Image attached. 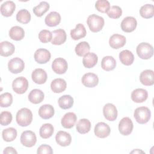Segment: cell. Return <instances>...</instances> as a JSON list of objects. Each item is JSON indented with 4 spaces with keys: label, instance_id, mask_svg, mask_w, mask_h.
<instances>
[{
    "label": "cell",
    "instance_id": "obj_39",
    "mask_svg": "<svg viewBox=\"0 0 154 154\" xmlns=\"http://www.w3.org/2000/svg\"><path fill=\"white\" fill-rule=\"evenodd\" d=\"M16 20L19 22L26 24L31 20V14L26 9H22L19 10L16 14Z\"/></svg>",
    "mask_w": 154,
    "mask_h": 154
},
{
    "label": "cell",
    "instance_id": "obj_45",
    "mask_svg": "<svg viewBox=\"0 0 154 154\" xmlns=\"http://www.w3.org/2000/svg\"><path fill=\"white\" fill-rule=\"evenodd\" d=\"M12 120V114L8 111H2L1 113L0 123L2 126H7L9 125Z\"/></svg>",
    "mask_w": 154,
    "mask_h": 154
},
{
    "label": "cell",
    "instance_id": "obj_2",
    "mask_svg": "<svg viewBox=\"0 0 154 154\" xmlns=\"http://www.w3.org/2000/svg\"><path fill=\"white\" fill-rule=\"evenodd\" d=\"M87 23L90 31L94 32H97L102 29L105 22L102 17L93 14L88 17Z\"/></svg>",
    "mask_w": 154,
    "mask_h": 154
},
{
    "label": "cell",
    "instance_id": "obj_47",
    "mask_svg": "<svg viewBox=\"0 0 154 154\" xmlns=\"http://www.w3.org/2000/svg\"><path fill=\"white\" fill-rule=\"evenodd\" d=\"M4 154H9V153H17V151L12 147H7L3 151Z\"/></svg>",
    "mask_w": 154,
    "mask_h": 154
},
{
    "label": "cell",
    "instance_id": "obj_35",
    "mask_svg": "<svg viewBox=\"0 0 154 154\" xmlns=\"http://www.w3.org/2000/svg\"><path fill=\"white\" fill-rule=\"evenodd\" d=\"M54 131V128L51 123H45L40 128V135L42 138L46 139L50 138Z\"/></svg>",
    "mask_w": 154,
    "mask_h": 154
},
{
    "label": "cell",
    "instance_id": "obj_41",
    "mask_svg": "<svg viewBox=\"0 0 154 154\" xmlns=\"http://www.w3.org/2000/svg\"><path fill=\"white\" fill-rule=\"evenodd\" d=\"M13 102V96L10 93H4L0 95V105L2 108L10 106Z\"/></svg>",
    "mask_w": 154,
    "mask_h": 154
},
{
    "label": "cell",
    "instance_id": "obj_32",
    "mask_svg": "<svg viewBox=\"0 0 154 154\" xmlns=\"http://www.w3.org/2000/svg\"><path fill=\"white\" fill-rule=\"evenodd\" d=\"M116 66V61L111 56L104 57L101 61V67L105 71L112 70Z\"/></svg>",
    "mask_w": 154,
    "mask_h": 154
},
{
    "label": "cell",
    "instance_id": "obj_27",
    "mask_svg": "<svg viewBox=\"0 0 154 154\" xmlns=\"http://www.w3.org/2000/svg\"><path fill=\"white\" fill-rule=\"evenodd\" d=\"M15 50L14 46L7 41L2 42L0 43V54L2 57H8L11 55Z\"/></svg>",
    "mask_w": 154,
    "mask_h": 154
},
{
    "label": "cell",
    "instance_id": "obj_23",
    "mask_svg": "<svg viewBox=\"0 0 154 154\" xmlns=\"http://www.w3.org/2000/svg\"><path fill=\"white\" fill-rule=\"evenodd\" d=\"M55 111L53 106L50 104H45L38 109V115L43 119H49L53 117Z\"/></svg>",
    "mask_w": 154,
    "mask_h": 154
},
{
    "label": "cell",
    "instance_id": "obj_12",
    "mask_svg": "<svg viewBox=\"0 0 154 154\" xmlns=\"http://www.w3.org/2000/svg\"><path fill=\"white\" fill-rule=\"evenodd\" d=\"M94 132L97 137L104 138L109 135L111 129L109 125H108L106 123L104 122H99L96 125Z\"/></svg>",
    "mask_w": 154,
    "mask_h": 154
},
{
    "label": "cell",
    "instance_id": "obj_8",
    "mask_svg": "<svg viewBox=\"0 0 154 154\" xmlns=\"http://www.w3.org/2000/svg\"><path fill=\"white\" fill-rule=\"evenodd\" d=\"M133 123L131 119L128 117H123L119 123L120 133L123 135H129L133 130Z\"/></svg>",
    "mask_w": 154,
    "mask_h": 154
},
{
    "label": "cell",
    "instance_id": "obj_17",
    "mask_svg": "<svg viewBox=\"0 0 154 154\" xmlns=\"http://www.w3.org/2000/svg\"><path fill=\"white\" fill-rule=\"evenodd\" d=\"M126 40L124 35L114 34L111 36L109 40V46L113 49H119L122 48L126 43Z\"/></svg>",
    "mask_w": 154,
    "mask_h": 154
},
{
    "label": "cell",
    "instance_id": "obj_22",
    "mask_svg": "<svg viewBox=\"0 0 154 154\" xmlns=\"http://www.w3.org/2000/svg\"><path fill=\"white\" fill-rule=\"evenodd\" d=\"M16 8V5L12 1H7L4 2L1 5V13L5 17L11 16L14 13Z\"/></svg>",
    "mask_w": 154,
    "mask_h": 154
},
{
    "label": "cell",
    "instance_id": "obj_7",
    "mask_svg": "<svg viewBox=\"0 0 154 154\" xmlns=\"http://www.w3.org/2000/svg\"><path fill=\"white\" fill-rule=\"evenodd\" d=\"M8 70L12 73H19L23 71L25 67L23 61L18 57H15L11 59L8 63Z\"/></svg>",
    "mask_w": 154,
    "mask_h": 154
},
{
    "label": "cell",
    "instance_id": "obj_43",
    "mask_svg": "<svg viewBox=\"0 0 154 154\" xmlns=\"http://www.w3.org/2000/svg\"><path fill=\"white\" fill-rule=\"evenodd\" d=\"M95 7L101 13H106L110 8V4L107 0H98L95 3Z\"/></svg>",
    "mask_w": 154,
    "mask_h": 154
},
{
    "label": "cell",
    "instance_id": "obj_31",
    "mask_svg": "<svg viewBox=\"0 0 154 154\" xmlns=\"http://www.w3.org/2000/svg\"><path fill=\"white\" fill-rule=\"evenodd\" d=\"M119 59L123 64L130 66L134 62V56L130 51L123 50L119 54Z\"/></svg>",
    "mask_w": 154,
    "mask_h": 154
},
{
    "label": "cell",
    "instance_id": "obj_30",
    "mask_svg": "<svg viewBox=\"0 0 154 154\" xmlns=\"http://www.w3.org/2000/svg\"><path fill=\"white\" fill-rule=\"evenodd\" d=\"M10 37L14 40H21L25 36V31L23 29L19 26H14L11 28L9 31Z\"/></svg>",
    "mask_w": 154,
    "mask_h": 154
},
{
    "label": "cell",
    "instance_id": "obj_4",
    "mask_svg": "<svg viewBox=\"0 0 154 154\" xmlns=\"http://www.w3.org/2000/svg\"><path fill=\"white\" fill-rule=\"evenodd\" d=\"M137 54L141 59H149L153 55V46L146 42L141 43L137 47Z\"/></svg>",
    "mask_w": 154,
    "mask_h": 154
},
{
    "label": "cell",
    "instance_id": "obj_36",
    "mask_svg": "<svg viewBox=\"0 0 154 154\" xmlns=\"http://www.w3.org/2000/svg\"><path fill=\"white\" fill-rule=\"evenodd\" d=\"M140 14L141 17L145 19H149L154 15V7L152 4H147L143 5L140 10Z\"/></svg>",
    "mask_w": 154,
    "mask_h": 154
},
{
    "label": "cell",
    "instance_id": "obj_44",
    "mask_svg": "<svg viewBox=\"0 0 154 154\" xmlns=\"http://www.w3.org/2000/svg\"><path fill=\"white\" fill-rule=\"evenodd\" d=\"M38 38L40 41L43 43L49 42L52 39V34L49 30H42L38 34Z\"/></svg>",
    "mask_w": 154,
    "mask_h": 154
},
{
    "label": "cell",
    "instance_id": "obj_20",
    "mask_svg": "<svg viewBox=\"0 0 154 154\" xmlns=\"http://www.w3.org/2000/svg\"><path fill=\"white\" fill-rule=\"evenodd\" d=\"M47 73L46 71L42 69H35L31 75L32 81L38 84H43L47 80Z\"/></svg>",
    "mask_w": 154,
    "mask_h": 154
},
{
    "label": "cell",
    "instance_id": "obj_26",
    "mask_svg": "<svg viewBox=\"0 0 154 154\" xmlns=\"http://www.w3.org/2000/svg\"><path fill=\"white\" fill-rule=\"evenodd\" d=\"M86 34L85 28L81 23L77 24L75 28L70 31V36L74 40H78L84 37L86 35Z\"/></svg>",
    "mask_w": 154,
    "mask_h": 154
},
{
    "label": "cell",
    "instance_id": "obj_24",
    "mask_svg": "<svg viewBox=\"0 0 154 154\" xmlns=\"http://www.w3.org/2000/svg\"><path fill=\"white\" fill-rule=\"evenodd\" d=\"M66 81L62 78L55 79L51 84V88L55 93H60L64 91L66 88Z\"/></svg>",
    "mask_w": 154,
    "mask_h": 154
},
{
    "label": "cell",
    "instance_id": "obj_37",
    "mask_svg": "<svg viewBox=\"0 0 154 154\" xmlns=\"http://www.w3.org/2000/svg\"><path fill=\"white\" fill-rule=\"evenodd\" d=\"M75 52L79 57H84L90 50V46L87 42H81L75 46Z\"/></svg>",
    "mask_w": 154,
    "mask_h": 154
},
{
    "label": "cell",
    "instance_id": "obj_14",
    "mask_svg": "<svg viewBox=\"0 0 154 154\" xmlns=\"http://www.w3.org/2000/svg\"><path fill=\"white\" fill-rule=\"evenodd\" d=\"M82 84L89 88L96 87L99 83L98 76L93 73H87L84 74L81 79Z\"/></svg>",
    "mask_w": 154,
    "mask_h": 154
},
{
    "label": "cell",
    "instance_id": "obj_40",
    "mask_svg": "<svg viewBox=\"0 0 154 154\" xmlns=\"http://www.w3.org/2000/svg\"><path fill=\"white\" fill-rule=\"evenodd\" d=\"M2 135L4 141L10 142L16 138L17 131L13 128H8L2 131Z\"/></svg>",
    "mask_w": 154,
    "mask_h": 154
},
{
    "label": "cell",
    "instance_id": "obj_29",
    "mask_svg": "<svg viewBox=\"0 0 154 154\" xmlns=\"http://www.w3.org/2000/svg\"><path fill=\"white\" fill-rule=\"evenodd\" d=\"M98 58L96 54L93 52L87 53L83 58L82 63L85 67L90 69L93 67L97 63Z\"/></svg>",
    "mask_w": 154,
    "mask_h": 154
},
{
    "label": "cell",
    "instance_id": "obj_15",
    "mask_svg": "<svg viewBox=\"0 0 154 154\" xmlns=\"http://www.w3.org/2000/svg\"><path fill=\"white\" fill-rule=\"evenodd\" d=\"M55 140L57 143L63 147L69 146L72 141V137L69 133L60 131H58L55 136Z\"/></svg>",
    "mask_w": 154,
    "mask_h": 154
},
{
    "label": "cell",
    "instance_id": "obj_21",
    "mask_svg": "<svg viewBox=\"0 0 154 154\" xmlns=\"http://www.w3.org/2000/svg\"><path fill=\"white\" fill-rule=\"evenodd\" d=\"M77 120L76 116L75 113L69 112L64 114L61 119V123L62 126L67 129H70L75 125Z\"/></svg>",
    "mask_w": 154,
    "mask_h": 154
},
{
    "label": "cell",
    "instance_id": "obj_3",
    "mask_svg": "<svg viewBox=\"0 0 154 154\" xmlns=\"http://www.w3.org/2000/svg\"><path fill=\"white\" fill-rule=\"evenodd\" d=\"M134 116L138 123L145 124L149 121L151 117V112L147 107L140 106L135 109Z\"/></svg>",
    "mask_w": 154,
    "mask_h": 154
},
{
    "label": "cell",
    "instance_id": "obj_42",
    "mask_svg": "<svg viewBox=\"0 0 154 154\" xmlns=\"http://www.w3.org/2000/svg\"><path fill=\"white\" fill-rule=\"evenodd\" d=\"M106 13L110 18L118 19L122 16V10L120 7L117 5H112L110 7Z\"/></svg>",
    "mask_w": 154,
    "mask_h": 154
},
{
    "label": "cell",
    "instance_id": "obj_9",
    "mask_svg": "<svg viewBox=\"0 0 154 154\" xmlns=\"http://www.w3.org/2000/svg\"><path fill=\"white\" fill-rule=\"evenodd\" d=\"M68 68V64L66 60L63 58H57L55 59L52 63V69L53 71L57 74L64 73Z\"/></svg>",
    "mask_w": 154,
    "mask_h": 154
},
{
    "label": "cell",
    "instance_id": "obj_38",
    "mask_svg": "<svg viewBox=\"0 0 154 154\" xmlns=\"http://www.w3.org/2000/svg\"><path fill=\"white\" fill-rule=\"evenodd\" d=\"M49 8V4L46 1L41 2L38 5L34 7L33 12L37 17H42Z\"/></svg>",
    "mask_w": 154,
    "mask_h": 154
},
{
    "label": "cell",
    "instance_id": "obj_1",
    "mask_svg": "<svg viewBox=\"0 0 154 154\" xmlns=\"http://www.w3.org/2000/svg\"><path fill=\"white\" fill-rule=\"evenodd\" d=\"M17 123L22 127H25L31 124L32 120V114L30 109L23 108L19 109L16 116Z\"/></svg>",
    "mask_w": 154,
    "mask_h": 154
},
{
    "label": "cell",
    "instance_id": "obj_25",
    "mask_svg": "<svg viewBox=\"0 0 154 154\" xmlns=\"http://www.w3.org/2000/svg\"><path fill=\"white\" fill-rule=\"evenodd\" d=\"M45 22L46 25L52 27L58 25L61 22V16L56 11H52L45 17Z\"/></svg>",
    "mask_w": 154,
    "mask_h": 154
},
{
    "label": "cell",
    "instance_id": "obj_18",
    "mask_svg": "<svg viewBox=\"0 0 154 154\" xmlns=\"http://www.w3.org/2000/svg\"><path fill=\"white\" fill-rule=\"evenodd\" d=\"M140 80L142 84L151 86L154 84V72L152 70H145L140 75Z\"/></svg>",
    "mask_w": 154,
    "mask_h": 154
},
{
    "label": "cell",
    "instance_id": "obj_6",
    "mask_svg": "<svg viewBox=\"0 0 154 154\" xmlns=\"http://www.w3.org/2000/svg\"><path fill=\"white\" fill-rule=\"evenodd\" d=\"M20 140L23 146L27 147H31L35 144L37 137L34 132L31 131H25L22 133Z\"/></svg>",
    "mask_w": 154,
    "mask_h": 154
},
{
    "label": "cell",
    "instance_id": "obj_34",
    "mask_svg": "<svg viewBox=\"0 0 154 154\" xmlns=\"http://www.w3.org/2000/svg\"><path fill=\"white\" fill-rule=\"evenodd\" d=\"M59 106L64 109L70 108L73 105V99L70 95H63L58 99Z\"/></svg>",
    "mask_w": 154,
    "mask_h": 154
},
{
    "label": "cell",
    "instance_id": "obj_5",
    "mask_svg": "<svg viewBox=\"0 0 154 154\" xmlns=\"http://www.w3.org/2000/svg\"><path fill=\"white\" fill-rule=\"evenodd\" d=\"M12 88L14 91L17 94H23L28 88V81L23 76L18 77L13 81L12 83Z\"/></svg>",
    "mask_w": 154,
    "mask_h": 154
},
{
    "label": "cell",
    "instance_id": "obj_11",
    "mask_svg": "<svg viewBox=\"0 0 154 154\" xmlns=\"http://www.w3.org/2000/svg\"><path fill=\"white\" fill-rule=\"evenodd\" d=\"M137 25V20L132 16L126 17L121 22V28L126 32H131L134 31Z\"/></svg>",
    "mask_w": 154,
    "mask_h": 154
},
{
    "label": "cell",
    "instance_id": "obj_33",
    "mask_svg": "<svg viewBox=\"0 0 154 154\" xmlns=\"http://www.w3.org/2000/svg\"><path fill=\"white\" fill-rule=\"evenodd\" d=\"M76 128L79 133L82 134H87L90 131L91 123L88 119H80L76 123Z\"/></svg>",
    "mask_w": 154,
    "mask_h": 154
},
{
    "label": "cell",
    "instance_id": "obj_10",
    "mask_svg": "<svg viewBox=\"0 0 154 154\" xmlns=\"http://www.w3.org/2000/svg\"><path fill=\"white\" fill-rule=\"evenodd\" d=\"M103 114L107 120L114 121L117 117V109L114 105L108 103L104 105Z\"/></svg>",
    "mask_w": 154,
    "mask_h": 154
},
{
    "label": "cell",
    "instance_id": "obj_16",
    "mask_svg": "<svg viewBox=\"0 0 154 154\" xmlns=\"http://www.w3.org/2000/svg\"><path fill=\"white\" fill-rule=\"evenodd\" d=\"M52 39L51 43L54 45H60L64 43L67 38L66 31L63 29H58L52 32Z\"/></svg>",
    "mask_w": 154,
    "mask_h": 154
},
{
    "label": "cell",
    "instance_id": "obj_28",
    "mask_svg": "<svg viewBox=\"0 0 154 154\" xmlns=\"http://www.w3.org/2000/svg\"><path fill=\"white\" fill-rule=\"evenodd\" d=\"M45 97L43 92L39 89H34L31 90L28 94L29 101L34 104L41 103Z\"/></svg>",
    "mask_w": 154,
    "mask_h": 154
},
{
    "label": "cell",
    "instance_id": "obj_19",
    "mask_svg": "<svg viewBox=\"0 0 154 154\" xmlns=\"http://www.w3.org/2000/svg\"><path fill=\"white\" fill-rule=\"evenodd\" d=\"M148 97V93L143 88H137L131 93L132 100L136 103H142L146 100Z\"/></svg>",
    "mask_w": 154,
    "mask_h": 154
},
{
    "label": "cell",
    "instance_id": "obj_13",
    "mask_svg": "<svg viewBox=\"0 0 154 154\" xmlns=\"http://www.w3.org/2000/svg\"><path fill=\"white\" fill-rule=\"evenodd\" d=\"M51 53L50 52L43 48H40L37 50L34 53V60L36 62L40 64H45L48 62L51 59Z\"/></svg>",
    "mask_w": 154,
    "mask_h": 154
},
{
    "label": "cell",
    "instance_id": "obj_46",
    "mask_svg": "<svg viewBox=\"0 0 154 154\" xmlns=\"http://www.w3.org/2000/svg\"><path fill=\"white\" fill-rule=\"evenodd\" d=\"M37 152L38 154H52L53 153V150L50 146L47 144H42L38 147Z\"/></svg>",
    "mask_w": 154,
    "mask_h": 154
}]
</instances>
